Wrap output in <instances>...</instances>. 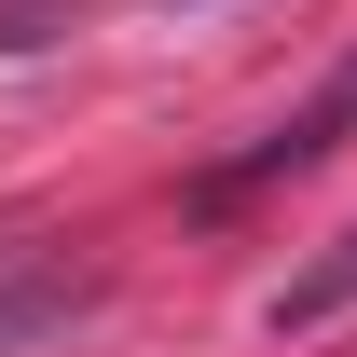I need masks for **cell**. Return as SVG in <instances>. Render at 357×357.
<instances>
[{
    "mask_svg": "<svg viewBox=\"0 0 357 357\" xmlns=\"http://www.w3.org/2000/svg\"><path fill=\"white\" fill-rule=\"evenodd\" d=\"M344 137H357V55H344V69L303 96V110H275V137H248V151H234L206 192H261V178H303V165H330Z\"/></svg>",
    "mask_w": 357,
    "mask_h": 357,
    "instance_id": "obj_1",
    "label": "cell"
},
{
    "mask_svg": "<svg viewBox=\"0 0 357 357\" xmlns=\"http://www.w3.org/2000/svg\"><path fill=\"white\" fill-rule=\"evenodd\" d=\"M83 303H96V289H83L69 261H42L28 234H0V357H28V344H55V330H69Z\"/></svg>",
    "mask_w": 357,
    "mask_h": 357,
    "instance_id": "obj_2",
    "label": "cell"
},
{
    "mask_svg": "<svg viewBox=\"0 0 357 357\" xmlns=\"http://www.w3.org/2000/svg\"><path fill=\"white\" fill-rule=\"evenodd\" d=\"M344 303H357V234H344L316 275H289V289H275V330H316V316H344Z\"/></svg>",
    "mask_w": 357,
    "mask_h": 357,
    "instance_id": "obj_3",
    "label": "cell"
}]
</instances>
